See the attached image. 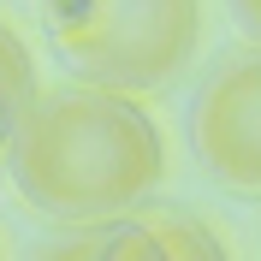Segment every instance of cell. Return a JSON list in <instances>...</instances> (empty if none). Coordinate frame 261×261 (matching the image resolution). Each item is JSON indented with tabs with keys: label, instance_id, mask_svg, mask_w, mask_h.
Wrapping results in <instances>:
<instances>
[{
	"label": "cell",
	"instance_id": "obj_3",
	"mask_svg": "<svg viewBox=\"0 0 261 261\" xmlns=\"http://www.w3.org/2000/svg\"><path fill=\"white\" fill-rule=\"evenodd\" d=\"M190 143L208 178L231 196H261V48L226 54L190 101Z\"/></svg>",
	"mask_w": 261,
	"mask_h": 261
},
{
	"label": "cell",
	"instance_id": "obj_9",
	"mask_svg": "<svg viewBox=\"0 0 261 261\" xmlns=\"http://www.w3.org/2000/svg\"><path fill=\"white\" fill-rule=\"evenodd\" d=\"M6 137H12V119H6V107H0V154H6Z\"/></svg>",
	"mask_w": 261,
	"mask_h": 261
},
{
	"label": "cell",
	"instance_id": "obj_10",
	"mask_svg": "<svg viewBox=\"0 0 261 261\" xmlns=\"http://www.w3.org/2000/svg\"><path fill=\"white\" fill-rule=\"evenodd\" d=\"M0 261H6V255H0Z\"/></svg>",
	"mask_w": 261,
	"mask_h": 261
},
{
	"label": "cell",
	"instance_id": "obj_6",
	"mask_svg": "<svg viewBox=\"0 0 261 261\" xmlns=\"http://www.w3.org/2000/svg\"><path fill=\"white\" fill-rule=\"evenodd\" d=\"M95 261H172V249H166V238L154 231L148 214H130V220L101 231V255Z\"/></svg>",
	"mask_w": 261,
	"mask_h": 261
},
{
	"label": "cell",
	"instance_id": "obj_7",
	"mask_svg": "<svg viewBox=\"0 0 261 261\" xmlns=\"http://www.w3.org/2000/svg\"><path fill=\"white\" fill-rule=\"evenodd\" d=\"M101 231H107V226H83V231L42 238V244L30 249V261H95L101 255Z\"/></svg>",
	"mask_w": 261,
	"mask_h": 261
},
{
	"label": "cell",
	"instance_id": "obj_2",
	"mask_svg": "<svg viewBox=\"0 0 261 261\" xmlns=\"http://www.w3.org/2000/svg\"><path fill=\"white\" fill-rule=\"evenodd\" d=\"M60 65L89 89L148 95L202 48V0H42Z\"/></svg>",
	"mask_w": 261,
	"mask_h": 261
},
{
	"label": "cell",
	"instance_id": "obj_1",
	"mask_svg": "<svg viewBox=\"0 0 261 261\" xmlns=\"http://www.w3.org/2000/svg\"><path fill=\"white\" fill-rule=\"evenodd\" d=\"M6 172L48 226H119L166 178L161 119L113 89H42L6 137Z\"/></svg>",
	"mask_w": 261,
	"mask_h": 261
},
{
	"label": "cell",
	"instance_id": "obj_4",
	"mask_svg": "<svg viewBox=\"0 0 261 261\" xmlns=\"http://www.w3.org/2000/svg\"><path fill=\"white\" fill-rule=\"evenodd\" d=\"M36 95H42V83H36V54H30V42L0 18V107H6V119L18 125V113H24Z\"/></svg>",
	"mask_w": 261,
	"mask_h": 261
},
{
	"label": "cell",
	"instance_id": "obj_8",
	"mask_svg": "<svg viewBox=\"0 0 261 261\" xmlns=\"http://www.w3.org/2000/svg\"><path fill=\"white\" fill-rule=\"evenodd\" d=\"M231 18L249 36V48H261V0H231Z\"/></svg>",
	"mask_w": 261,
	"mask_h": 261
},
{
	"label": "cell",
	"instance_id": "obj_5",
	"mask_svg": "<svg viewBox=\"0 0 261 261\" xmlns=\"http://www.w3.org/2000/svg\"><path fill=\"white\" fill-rule=\"evenodd\" d=\"M148 220H154V231L166 238V249H172V261H231L226 244L214 238L208 220H196V214H178V208H148Z\"/></svg>",
	"mask_w": 261,
	"mask_h": 261
}]
</instances>
